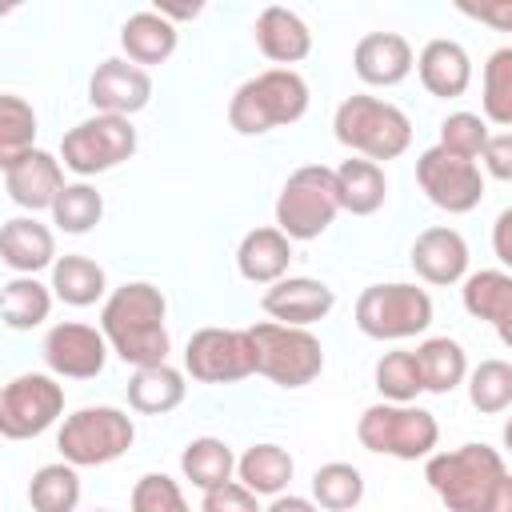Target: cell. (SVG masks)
Masks as SVG:
<instances>
[{"label": "cell", "mask_w": 512, "mask_h": 512, "mask_svg": "<svg viewBox=\"0 0 512 512\" xmlns=\"http://www.w3.org/2000/svg\"><path fill=\"white\" fill-rule=\"evenodd\" d=\"M424 480L448 512H512V472L492 444L424 456Z\"/></svg>", "instance_id": "1"}, {"label": "cell", "mask_w": 512, "mask_h": 512, "mask_svg": "<svg viewBox=\"0 0 512 512\" xmlns=\"http://www.w3.org/2000/svg\"><path fill=\"white\" fill-rule=\"evenodd\" d=\"M168 300L156 284L148 280H128L120 284L104 308H100V332L108 340V352H116L132 368H152L168 364Z\"/></svg>", "instance_id": "2"}, {"label": "cell", "mask_w": 512, "mask_h": 512, "mask_svg": "<svg viewBox=\"0 0 512 512\" xmlns=\"http://www.w3.org/2000/svg\"><path fill=\"white\" fill-rule=\"evenodd\" d=\"M308 80L296 68H268L248 76L228 100V124L240 136H264L272 128L296 124L308 112Z\"/></svg>", "instance_id": "3"}, {"label": "cell", "mask_w": 512, "mask_h": 512, "mask_svg": "<svg viewBox=\"0 0 512 512\" xmlns=\"http://www.w3.org/2000/svg\"><path fill=\"white\" fill-rule=\"evenodd\" d=\"M332 132L348 152H356L360 160H372V164L396 160L412 144V120L404 116V108H396L380 96H368V92L340 100V108L332 116Z\"/></svg>", "instance_id": "4"}, {"label": "cell", "mask_w": 512, "mask_h": 512, "mask_svg": "<svg viewBox=\"0 0 512 512\" xmlns=\"http://www.w3.org/2000/svg\"><path fill=\"white\" fill-rule=\"evenodd\" d=\"M136 440V424L124 408L112 404H88L76 408L72 416H64V424L56 428V448L60 460L72 468H100L120 460Z\"/></svg>", "instance_id": "5"}, {"label": "cell", "mask_w": 512, "mask_h": 512, "mask_svg": "<svg viewBox=\"0 0 512 512\" xmlns=\"http://www.w3.org/2000/svg\"><path fill=\"white\" fill-rule=\"evenodd\" d=\"M356 440L368 452H376V456L424 460L440 444V424L420 404H388V400H380V404H372V408L360 412Z\"/></svg>", "instance_id": "6"}, {"label": "cell", "mask_w": 512, "mask_h": 512, "mask_svg": "<svg viewBox=\"0 0 512 512\" xmlns=\"http://www.w3.org/2000/svg\"><path fill=\"white\" fill-rule=\"evenodd\" d=\"M256 348V376L272 380L276 388H308L324 372V344L308 328L260 320L248 328Z\"/></svg>", "instance_id": "7"}, {"label": "cell", "mask_w": 512, "mask_h": 512, "mask_svg": "<svg viewBox=\"0 0 512 512\" xmlns=\"http://www.w3.org/2000/svg\"><path fill=\"white\" fill-rule=\"evenodd\" d=\"M340 216L336 204V184H332V168L324 164H304L296 168L280 196H276V228L296 244V240H316L332 228V220Z\"/></svg>", "instance_id": "8"}, {"label": "cell", "mask_w": 512, "mask_h": 512, "mask_svg": "<svg viewBox=\"0 0 512 512\" xmlns=\"http://www.w3.org/2000/svg\"><path fill=\"white\" fill-rule=\"evenodd\" d=\"M432 324V296L416 284H368L356 296V328L368 340H408L428 332Z\"/></svg>", "instance_id": "9"}, {"label": "cell", "mask_w": 512, "mask_h": 512, "mask_svg": "<svg viewBox=\"0 0 512 512\" xmlns=\"http://www.w3.org/2000/svg\"><path fill=\"white\" fill-rule=\"evenodd\" d=\"M132 152H136V128H132V120L108 116V112H96V116L80 120L60 140V164L68 172H76V176L112 172L124 160H132Z\"/></svg>", "instance_id": "10"}, {"label": "cell", "mask_w": 512, "mask_h": 512, "mask_svg": "<svg viewBox=\"0 0 512 512\" xmlns=\"http://www.w3.org/2000/svg\"><path fill=\"white\" fill-rule=\"evenodd\" d=\"M64 412V384L48 372H20L0 384V436L32 440L48 432Z\"/></svg>", "instance_id": "11"}, {"label": "cell", "mask_w": 512, "mask_h": 512, "mask_svg": "<svg viewBox=\"0 0 512 512\" xmlns=\"http://www.w3.org/2000/svg\"><path fill=\"white\" fill-rule=\"evenodd\" d=\"M184 372L200 384H236L256 376L248 328H200L184 344Z\"/></svg>", "instance_id": "12"}, {"label": "cell", "mask_w": 512, "mask_h": 512, "mask_svg": "<svg viewBox=\"0 0 512 512\" xmlns=\"http://www.w3.org/2000/svg\"><path fill=\"white\" fill-rule=\"evenodd\" d=\"M416 184L420 192L448 216H464L484 200V172L476 160L452 156L440 144L416 156Z\"/></svg>", "instance_id": "13"}, {"label": "cell", "mask_w": 512, "mask_h": 512, "mask_svg": "<svg viewBox=\"0 0 512 512\" xmlns=\"http://www.w3.org/2000/svg\"><path fill=\"white\" fill-rule=\"evenodd\" d=\"M40 352H44L48 372L52 376H64V380H92L108 364V340H104V332L92 328V324H80V320L52 324Z\"/></svg>", "instance_id": "14"}, {"label": "cell", "mask_w": 512, "mask_h": 512, "mask_svg": "<svg viewBox=\"0 0 512 512\" xmlns=\"http://www.w3.org/2000/svg\"><path fill=\"white\" fill-rule=\"evenodd\" d=\"M88 100H92L96 112L132 120L152 100V76L144 68H136L132 60H124V56H108V60L96 64V72L88 80Z\"/></svg>", "instance_id": "15"}, {"label": "cell", "mask_w": 512, "mask_h": 512, "mask_svg": "<svg viewBox=\"0 0 512 512\" xmlns=\"http://www.w3.org/2000/svg\"><path fill=\"white\" fill-rule=\"evenodd\" d=\"M408 260L424 284L448 288V284H460L468 276V240L448 224H432L412 240Z\"/></svg>", "instance_id": "16"}, {"label": "cell", "mask_w": 512, "mask_h": 512, "mask_svg": "<svg viewBox=\"0 0 512 512\" xmlns=\"http://www.w3.org/2000/svg\"><path fill=\"white\" fill-rule=\"evenodd\" d=\"M264 312L276 320V324H292V328H308L316 320H324L336 304V292L316 280V276H284L276 284H268L264 292Z\"/></svg>", "instance_id": "17"}, {"label": "cell", "mask_w": 512, "mask_h": 512, "mask_svg": "<svg viewBox=\"0 0 512 512\" xmlns=\"http://www.w3.org/2000/svg\"><path fill=\"white\" fill-rule=\"evenodd\" d=\"M64 188V164L60 156L44 152V148H32L24 160H16L8 172H4V192L12 204H20L28 216L52 208L56 192Z\"/></svg>", "instance_id": "18"}, {"label": "cell", "mask_w": 512, "mask_h": 512, "mask_svg": "<svg viewBox=\"0 0 512 512\" xmlns=\"http://www.w3.org/2000/svg\"><path fill=\"white\" fill-rule=\"evenodd\" d=\"M412 64V44L400 32H368L356 40L352 52V68L368 88H396L400 80H408Z\"/></svg>", "instance_id": "19"}, {"label": "cell", "mask_w": 512, "mask_h": 512, "mask_svg": "<svg viewBox=\"0 0 512 512\" xmlns=\"http://www.w3.org/2000/svg\"><path fill=\"white\" fill-rule=\"evenodd\" d=\"M412 68H416L424 92L440 96V100H456L472 84V56H468V48L460 40H448V36L428 40Z\"/></svg>", "instance_id": "20"}, {"label": "cell", "mask_w": 512, "mask_h": 512, "mask_svg": "<svg viewBox=\"0 0 512 512\" xmlns=\"http://www.w3.org/2000/svg\"><path fill=\"white\" fill-rule=\"evenodd\" d=\"M0 260L16 276H36L56 260V236L36 216H12L0 224Z\"/></svg>", "instance_id": "21"}, {"label": "cell", "mask_w": 512, "mask_h": 512, "mask_svg": "<svg viewBox=\"0 0 512 512\" xmlns=\"http://www.w3.org/2000/svg\"><path fill=\"white\" fill-rule=\"evenodd\" d=\"M460 300H464V312L492 324L500 332L504 344H512V276L504 268H480V272H468L464 276V288H460Z\"/></svg>", "instance_id": "22"}, {"label": "cell", "mask_w": 512, "mask_h": 512, "mask_svg": "<svg viewBox=\"0 0 512 512\" xmlns=\"http://www.w3.org/2000/svg\"><path fill=\"white\" fill-rule=\"evenodd\" d=\"M252 36H256V48H260L272 64H280V68L300 64V60L312 52V32H308V24H304L292 8H284V4H268V8L256 16Z\"/></svg>", "instance_id": "23"}, {"label": "cell", "mask_w": 512, "mask_h": 512, "mask_svg": "<svg viewBox=\"0 0 512 512\" xmlns=\"http://www.w3.org/2000/svg\"><path fill=\"white\" fill-rule=\"evenodd\" d=\"M176 24L164 20L156 8H144V12H132L124 24H120V48H124V60H132L136 68H152V64H164L172 52H176Z\"/></svg>", "instance_id": "24"}, {"label": "cell", "mask_w": 512, "mask_h": 512, "mask_svg": "<svg viewBox=\"0 0 512 512\" xmlns=\"http://www.w3.org/2000/svg\"><path fill=\"white\" fill-rule=\"evenodd\" d=\"M288 264H292V240L276 224L252 228L236 248V268L248 284H276L288 276Z\"/></svg>", "instance_id": "25"}, {"label": "cell", "mask_w": 512, "mask_h": 512, "mask_svg": "<svg viewBox=\"0 0 512 512\" xmlns=\"http://www.w3.org/2000/svg\"><path fill=\"white\" fill-rule=\"evenodd\" d=\"M332 184H336L340 212H352V216H372L388 200V176H384V168L372 164V160H360V156H352L340 168H332Z\"/></svg>", "instance_id": "26"}, {"label": "cell", "mask_w": 512, "mask_h": 512, "mask_svg": "<svg viewBox=\"0 0 512 512\" xmlns=\"http://www.w3.org/2000/svg\"><path fill=\"white\" fill-rule=\"evenodd\" d=\"M188 396L184 372L172 364H152V368H136L128 380V408L140 416H168L172 408H180Z\"/></svg>", "instance_id": "27"}, {"label": "cell", "mask_w": 512, "mask_h": 512, "mask_svg": "<svg viewBox=\"0 0 512 512\" xmlns=\"http://www.w3.org/2000/svg\"><path fill=\"white\" fill-rule=\"evenodd\" d=\"M412 356H416V368H420V384L432 396H448L468 376V352L452 336H428Z\"/></svg>", "instance_id": "28"}, {"label": "cell", "mask_w": 512, "mask_h": 512, "mask_svg": "<svg viewBox=\"0 0 512 512\" xmlns=\"http://www.w3.org/2000/svg\"><path fill=\"white\" fill-rule=\"evenodd\" d=\"M52 296L72 304V308H92L96 300H104L108 292V276L104 268L92 260V256H80V252H68V256H56L52 260Z\"/></svg>", "instance_id": "29"}, {"label": "cell", "mask_w": 512, "mask_h": 512, "mask_svg": "<svg viewBox=\"0 0 512 512\" xmlns=\"http://www.w3.org/2000/svg\"><path fill=\"white\" fill-rule=\"evenodd\" d=\"M292 456L280 444H252L236 460V484H244L252 496H280L292 484Z\"/></svg>", "instance_id": "30"}, {"label": "cell", "mask_w": 512, "mask_h": 512, "mask_svg": "<svg viewBox=\"0 0 512 512\" xmlns=\"http://www.w3.org/2000/svg\"><path fill=\"white\" fill-rule=\"evenodd\" d=\"M52 312V288L40 284L36 276H12L0 288V320L12 332H32L48 320Z\"/></svg>", "instance_id": "31"}, {"label": "cell", "mask_w": 512, "mask_h": 512, "mask_svg": "<svg viewBox=\"0 0 512 512\" xmlns=\"http://www.w3.org/2000/svg\"><path fill=\"white\" fill-rule=\"evenodd\" d=\"M180 472H184V480H192L200 492H208V488H220V484L232 480L236 456H232V448H228L220 436H196V440H188L184 452H180Z\"/></svg>", "instance_id": "32"}, {"label": "cell", "mask_w": 512, "mask_h": 512, "mask_svg": "<svg viewBox=\"0 0 512 512\" xmlns=\"http://www.w3.org/2000/svg\"><path fill=\"white\" fill-rule=\"evenodd\" d=\"M364 500V476L348 460H328L312 472V504L324 512H352Z\"/></svg>", "instance_id": "33"}, {"label": "cell", "mask_w": 512, "mask_h": 512, "mask_svg": "<svg viewBox=\"0 0 512 512\" xmlns=\"http://www.w3.org/2000/svg\"><path fill=\"white\" fill-rule=\"evenodd\" d=\"M36 148V112L24 96L0 92V172Z\"/></svg>", "instance_id": "34"}, {"label": "cell", "mask_w": 512, "mask_h": 512, "mask_svg": "<svg viewBox=\"0 0 512 512\" xmlns=\"http://www.w3.org/2000/svg\"><path fill=\"white\" fill-rule=\"evenodd\" d=\"M28 504L32 512H76L80 504V472L64 460L44 464L28 480Z\"/></svg>", "instance_id": "35"}, {"label": "cell", "mask_w": 512, "mask_h": 512, "mask_svg": "<svg viewBox=\"0 0 512 512\" xmlns=\"http://www.w3.org/2000/svg\"><path fill=\"white\" fill-rule=\"evenodd\" d=\"M52 224L60 228V232H68V236H84V232H92L96 224H100V216H104V196L88 184V180H76V184H64L60 192H56V200H52Z\"/></svg>", "instance_id": "36"}, {"label": "cell", "mask_w": 512, "mask_h": 512, "mask_svg": "<svg viewBox=\"0 0 512 512\" xmlns=\"http://www.w3.org/2000/svg\"><path fill=\"white\" fill-rule=\"evenodd\" d=\"M468 400L476 412L484 416H500L512 404V364L508 360H480L476 368H468Z\"/></svg>", "instance_id": "37"}, {"label": "cell", "mask_w": 512, "mask_h": 512, "mask_svg": "<svg viewBox=\"0 0 512 512\" xmlns=\"http://www.w3.org/2000/svg\"><path fill=\"white\" fill-rule=\"evenodd\" d=\"M372 380H376V392L388 400V404H412L424 384H420V368H416V356L396 348V352H384L372 368Z\"/></svg>", "instance_id": "38"}, {"label": "cell", "mask_w": 512, "mask_h": 512, "mask_svg": "<svg viewBox=\"0 0 512 512\" xmlns=\"http://www.w3.org/2000/svg\"><path fill=\"white\" fill-rule=\"evenodd\" d=\"M484 124H512V48H496L484 64Z\"/></svg>", "instance_id": "39"}, {"label": "cell", "mask_w": 512, "mask_h": 512, "mask_svg": "<svg viewBox=\"0 0 512 512\" xmlns=\"http://www.w3.org/2000/svg\"><path fill=\"white\" fill-rule=\"evenodd\" d=\"M488 136L492 132H488L484 116H476V112H448L440 120V148L452 156H464V160H476L480 148L488 144Z\"/></svg>", "instance_id": "40"}, {"label": "cell", "mask_w": 512, "mask_h": 512, "mask_svg": "<svg viewBox=\"0 0 512 512\" xmlns=\"http://www.w3.org/2000/svg\"><path fill=\"white\" fill-rule=\"evenodd\" d=\"M132 512H192L180 484L164 472H144L132 484Z\"/></svg>", "instance_id": "41"}, {"label": "cell", "mask_w": 512, "mask_h": 512, "mask_svg": "<svg viewBox=\"0 0 512 512\" xmlns=\"http://www.w3.org/2000/svg\"><path fill=\"white\" fill-rule=\"evenodd\" d=\"M200 512H260V496H252L244 484L228 480V484L204 492Z\"/></svg>", "instance_id": "42"}, {"label": "cell", "mask_w": 512, "mask_h": 512, "mask_svg": "<svg viewBox=\"0 0 512 512\" xmlns=\"http://www.w3.org/2000/svg\"><path fill=\"white\" fill-rule=\"evenodd\" d=\"M480 164V172H488L492 180H512V132H492L480 148Z\"/></svg>", "instance_id": "43"}, {"label": "cell", "mask_w": 512, "mask_h": 512, "mask_svg": "<svg viewBox=\"0 0 512 512\" xmlns=\"http://www.w3.org/2000/svg\"><path fill=\"white\" fill-rule=\"evenodd\" d=\"M508 228H512V208H504L492 224V248H496V260L508 268L512 264V244H508Z\"/></svg>", "instance_id": "44"}, {"label": "cell", "mask_w": 512, "mask_h": 512, "mask_svg": "<svg viewBox=\"0 0 512 512\" xmlns=\"http://www.w3.org/2000/svg\"><path fill=\"white\" fill-rule=\"evenodd\" d=\"M260 512H320L308 496H292V492H280V496H272V504L268 508H260Z\"/></svg>", "instance_id": "45"}, {"label": "cell", "mask_w": 512, "mask_h": 512, "mask_svg": "<svg viewBox=\"0 0 512 512\" xmlns=\"http://www.w3.org/2000/svg\"><path fill=\"white\" fill-rule=\"evenodd\" d=\"M92 512H108V508H92Z\"/></svg>", "instance_id": "46"}]
</instances>
